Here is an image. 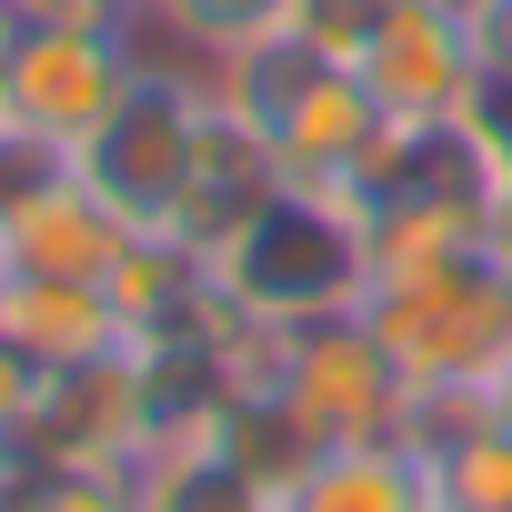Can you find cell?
<instances>
[{
    "label": "cell",
    "instance_id": "obj_3",
    "mask_svg": "<svg viewBox=\"0 0 512 512\" xmlns=\"http://www.w3.org/2000/svg\"><path fill=\"white\" fill-rule=\"evenodd\" d=\"M201 121H211V71L191 61H161L121 91V111L71 151V171L131 221V231H171L181 201H191V161H201Z\"/></svg>",
    "mask_w": 512,
    "mask_h": 512
},
{
    "label": "cell",
    "instance_id": "obj_6",
    "mask_svg": "<svg viewBox=\"0 0 512 512\" xmlns=\"http://www.w3.org/2000/svg\"><path fill=\"white\" fill-rule=\"evenodd\" d=\"M161 442V382H151V342L81 362V372H41V402L21 422V462H91V472H141V452Z\"/></svg>",
    "mask_w": 512,
    "mask_h": 512
},
{
    "label": "cell",
    "instance_id": "obj_15",
    "mask_svg": "<svg viewBox=\"0 0 512 512\" xmlns=\"http://www.w3.org/2000/svg\"><path fill=\"white\" fill-rule=\"evenodd\" d=\"M71 171V151H51L41 131H21V121H0V221H11L41 181H61Z\"/></svg>",
    "mask_w": 512,
    "mask_h": 512
},
{
    "label": "cell",
    "instance_id": "obj_18",
    "mask_svg": "<svg viewBox=\"0 0 512 512\" xmlns=\"http://www.w3.org/2000/svg\"><path fill=\"white\" fill-rule=\"evenodd\" d=\"M482 392H492V422H502V432H512V362H502V372H492V382H482Z\"/></svg>",
    "mask_w": 512,
    "mask_h": 512
},
{
    "label": "cell",
    "instance_id": "obj_16",
    "mask_svg": "<svg viewBox=\"0 0 512 512\" xmlns=\"http://www.w3.org/2000/svg\"><path fill=\"white\" fill-rule=\"evenodd\" d=\"M11 21H91V31H141V0H0Z\"/></svg>",
    "mask_w": 512,
    "mask_h": 512
},
{
    "label": "cell",
    "instance_id": "obj_9",
    "mask_svg": "<svg viewBox=\"0 0 512 512\" xmlns=\"http://www.w3.org/2000/svg\"><path fill=\"white\" fill-rule=\"evenodd\" d=\"M302 21H312V0H141V41L161 61H191V71H221L241 51L302 31Z\"/></svg>",
    "mask_w": 512,
    "mask_h": 512
},
{
    "label": "cell",
    "instance_id": "obj_7",
    "mask_svg": "<svg viewBox=\"0 0 512 512\" xmlns=\"http://www.w3.org/2000/svg\"><path fill=\"white\" fill-rule=\"evenodd\" d=\"M0 251H11V272H51V282H111L121 272V251H131V221L81 181H41L11 221H0Z\"/></svg>",
    "mask_w": 512,
    "mask_h": 512
},
{
    "label": "cell",
    "instance_id": "obj_13",
    "mask_svg": "<svg viewBox=\"0 0 512 512\" xmlns=\"http://www.w3.org/2000/svg\"><path fill=\"white\" fill-rule=\"evenodd\" d=\"M422 462H432L442 512H512V432L502 422H482V432H462V442H442Z\"/></svg>",
    "mask_w": 512,
    "mask_h": 512
},
{
    "label": "cell",
    "instance_id": "obj_1",
    "mask_svg": "<svg viewBox=\"0 0 512 512\" xmlns=\"http://www.w3.org/2000/svg\"><path fill=\"white\" fill-rule=\"evenodd\" d=\"M211 292L241 302L251 322H272V332L362 312V292H372V221H362V201L352 191L282 181L262 211L211 251Z\"/></svg>",
    "mask_w": 512,
    "mask_h": 512
},
{
    "label": "cell",
    "instance_id": "obj_17",
    "mask_svg": "<svg viewBox=\"0 0 512 512\" xmlns=\"http://www.w3.org/2000/svg\"><path fill=\"white\" fill-rule=\"evenodd\" d=\"M31 402H41V362H31L21 342H0V442H21Z\"/></svg>",
    "mask_w": 512,
    "mask_h": 512
},
{
    "label": "cell",
    "instance_id": "obj_12",
    "mask_svg": "<svg viewBox=\"0 0 512 512\" xmlns=\"http://www.w3.org/2000/svg\"><path fill=\"white\" fill-rule=\"evenodd\" d=\"M141 512H282L262 482H251L221 442H181V452H151L141 472Z\"/></svg>",
    "mask_w": 512,
    "mask_h": 512
},
{
    "label": "cell",
    "instance_id": "obj_4",
    "mask_svg": "<svg viewBox=\"0 0 512 512\" xmlns=\"http://www.w3.org/2000/svg\"><path fill=\"white\" fill-rule=\"evenodd\" d=\"M151 71L141 31H91V21H11V51H0V111L21 131H41L51 151H81L121 91Z\"/></svg>",
    "mask_w": 512,
    "mask_h": 512
},
{
    "label": "cell",
    "instance_id": "obj_11",
    "mask_svg": "<svg viewBox=\"0 0 512 512\" xmlns=\"http://www.w3.org/2000/svg\"><path fill=\"white\" fill-rule=\"evenodd\" d=\"M211 442H221V452H231V462H241L251 482H262L272 502H282V492H292V482H302V472H312V462L332 452V442H322V432H312V422H302V412H292V402H282L272 382L231 392V412H221V432H211Z\"/></svg>",
    "mask_w": 512,
    "mask_h": 512
},
{
    "label": "cell",
    "instance_id": "obj_2",
    "mask_svg": "<svg viewBox=\"0 0 512 512\" xmlns=\"http://www.w3.org/2000/svg\"><path fill=\"white\" fill-rule=\"evenodd\" d=\"M362 322H372V342L392 352V372L412 392L492 382L512 362V282L492 272V251L422 262V272H382L362 292Z\"/></svg>",
    "mask_w": 512,
    "mask_h": 512
},
{
    "label": "cell",
    "instance_id": "obj_10",
    "mask_svg": "<svg viewBox=\"0 0 512 512\" xmlns=\"http://www.w3.org/2000/svg\"><path fill=\"white\" fill-rule=\"evenodd\" d=\"M282 512H442V492L412 442H342L282 492Z\"/></svg>",
    "mask_w": 512,
    "mask_h": 512
},
{
    "label": "cell",
    "instance_id": "obj_5",
    "mask_svg": "<svg viewBox=\"0 0 512 512\" xmlns=\"http://www.w3.org/2000/svg\"><path fill=\"white\" fill-rule=\"evenodd\" d=\"M272 392L342 452V442H402V412H412V382L392 372V352L372 342L362 312H332V322H292L282 352H272Z\"/></svg>",
    "mask_w": 512,
    "mask_h": 512
},
{
    "label": "cell",
    "instance_id": "obj_20",
    "mask_svg": "<svg viewBox=\"0 0 512 512\" xmlns=\"http://www.w3.org/2000/svg\"><path fill=\"white\" fill-rule=\"evenodd\" d=\"M0 292H11V251H0Z\"/></svg>",
    "mask_w": 512,
    "mask_h": 512
},
{
    "label": "cell",
    "instance_id": "obj_14",
    "mask_svg": "<svg viewBox=\"0 0 512 512\" xmlns=\"http://www.w3.org/2000/svg\"><path fill=\"white\" fill-rule=\"evenodd\" d=\"M0 512H141V482L131 472H91V462H21Z\"/></svg>",
    "mask_w": 512,
    "mask_h": 512
},
{
    "label": "cell",
    "instance_id": "obj_19",
    "mask_svg": "<svg viewBox=\"0 0 512 512\" xmlns=\"http://www.w3.org/2000/svg\"><path fill=\"white\" fill-rule=\"evenodd\" d=\"M0 51H11V11H0ZM0 121H11V111H0Z\"/></svg>",
    "mask_w": 512,
    "mask_h": 512
},
{
    "label": "cell",
    "instance_id": "obj_8",
    "mask_svg": "<svg viewBox=\"0 0 512 512\" xmlns=\"http://www.w3.org/2000/svg\"><path fill=\"white\" fill-rule=\"evenodd\" d=\"M0 342H21L41 372H81V362L141 352V332L111 302V282H51V272H11V292H0Z\"/></svg>",
    "mask_w": 512,
    "mask_h": 512
}]
</instances>
